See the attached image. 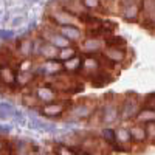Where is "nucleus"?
<instances>
[{"instance_id": "1", "label": "nucleus", "mask_w": 155, "mask_h": 155, "mask_svg": "<svg viewBox=\"0 0 155 155\" xmlns=\"http://www.w3.org/2000/svg\"><path fill=\"white\" fill-rule=\"evenodd\" d=\"M96 120L101 126L104 127H112L115 124L121 123L120 116V99L116 98L115 93H107L102 96L99 101V107L96 112Z\"/></svg>"}, {"instance_id": "2", "label": "nucleus", "mask_w": 155, "mask_h": 155, "mask_svg": "<svg viewBox=\"0 0 155 155\" xmlns=\"http://www.w3.org/2000/svg\"><path fill=\"white\" fill-rule=\"evenodd\" d=\"M98 107H99V99L95 98H81L78 101H73L68 112L65 113L67 123H79L92 120L98 112Z\"/></svg>"}, {"instance_id": "3", "label": "nucleus", "mask_w": 155, "mask_h": 155, "mask_svg": "<svg viewBox=\"0 0 155 155\" xmlns=\"http://www.w3.org/2000/svg\"><path fill=\"white\" fill-rule=\"evenodd\" d=\"M141 107H143V98L134 92H129L123 98H120L121 123H134Z\"/></svg>"}, {"instance_id": "4", "label": "nucleus", "mask_w": 155, "mask_h": 155, "mask_svg": "<svg viewBox=\"0 0 155 155\" xmlns=\"http://www.w3.org/2000/svg\"><path fill=\"white\" fill-rule=\"evenodd\" d=\"M73 104L71 99H58L54 102H50V104H44L39 107L37 113L39 116H42V118H48V120H58L61 116H64L70 106Z\"/></svg>"}, {"instance_id": "5", "label": "nucleus", "mask_w": 155, "mask_h": 155, "mask_svg": "<svg viewBox=\"0 0 155 155\" xmlns=\"http://www.w3.org/2000/svg\"><path fill=\"white\" fill-rule=\"evenodd\" d=\"M118 14L129 23H140L141 6L140 0H118Z\"/></svg>"}, {"instance_id": "6", "label": "nucleus", "mask_w": 155, "mask_h": 155, "mask_svg": "<svg viewBox=\"0 0 155 155\" xmlns=\"http://www.w3.org/2000/svg\"><path fill=\"white\" fill-rule=\"evenodd\" d=\"M39 36H41L42 39H45L47 42H50L51 45H54L56 48H59V50L73 45L70 41H67V39L58 31L56 27H53V25H48V23L44 25V27L41 28V31H39Z\"/></svg>"}, {"instance_id": "7", "label": "nucleus", "mask_w": 155, "mask_h": 155, "mask_svg": "<svg viewBox=\"0 0 155 155\" xmlns=\"http://www.w3.org/2000/svg\"><path fill=\"white\" fill-rule=\"evenodd\" d=\"M106 45V39L104 37H96V36H85L81 44H79V53L85 56H96L101 54Z\"/></svg>"}, {"instance_id": "8", "label": "nucleus", "mask_w": 155, "mask_h": 155, "mask_svg": "<svg viewBox=\"0 0 155 155\" xmlns=\"http://www.w3.org/2000/svg\"><path fill=\"white\" fill-rule=\"evenodd\" d=\"M33 92H34V95L37 96L39 102H41V106L50 104V102H54V101H58L59 96H61L58 90L51 85V84H48V82H41L39 85H36V87L33 88Z\"/></svg>"}, {"instance_id": "9", "label": "nucleus", "mask_w": 155, "mask_h": 155, "mask_svg": "<svg viewBox=\"0 0 155 155\" xmlns=\"http://www.w3.org/2000/svg\"><path fill=\"white\" fill-rule=\"evenodd\" d=\"M104 70L102 67L101 58L96 56H84V62H82V70H81V76L85 81H90L93 76H96L98 73H101Z\"/></svg>"}, {"instance_id": "10", "label": "nucleus", "mask_w": 155, "mask_h": 155, "mask_svg": "<svg viewBox=\"0 0 155 155\" xmlns=\"http://www.w3.org/2000/svg\"><path fill=\"white\" fill-rule=\"evenodd\" d=\"M115 134H116V147L115 152H130L132 149V135L129 130V126H116L115 127Z\"/></svg>"}, {"instance_id": "11", "label": "nucleus", "mask_w": 155, "mask_h": 155, "mask_svg": "<svg viewBox=\"0 0 155 155\" xmlns=\"http://www.w3.org/2000/svg\"><path fill=\"white\" fill-rule=\"evenodd\" d=\"M17 70L11 64H0V82L6 88H16L17 84Z\"/></svg>"}, {"instance_id": "12", "label": "nucleus", "mask_w": 155, "mask_h": 155, "mask_svg": "<svg viewBox=\"0 0 155 155\" xmlns=\"http://www.w3.org/2000/svg\"><path fill=\"white\" fill-rule=\"evenodd\" d=\"M41 65H42V70H44L45 78H48V79H51V78L59 76V74L64 73V62H61L58 58L56 59L42 61Z\"/></svg>"}, {"instance_id": "13", "label": "nucleus", "mask_w": 155, "mask_h": 155, "mask_svg": "<svg viewBox=\"0 0 155 155\" xmlns=\"http://www.w3.org/2000/svg\"><path fill=\"white\" fill-rule=\"evenodd\" d=\"M58 31L67 39L70 41L71 44H81V41L85 37L84 36V31L78 27V25H67V27H59Z\"/></svg>"}, {"instance_id": "14", "label": "nucleus", "mask_w": 155, "mask_h": 155, "mask_svg": "<svg viewBox=\"0 0 155 155\" xmlns=\"http://www.w3.org/2000/svg\"><path fill=\"white\" fill-rule=\"evenodd\" d=\"M82 62H84V56L79 53L74 58L68 59L64 62V73H67L70 76H81V70H82Z\"/></svg>"}, {"instance_id": "15", "label": "nucleus", "mask_w": 155, "mask_h": 155, "mask_svg": "<svg viewBox=\"0 0 155 155\" xmlns=\"http://www.w3.org/2000/svg\"><path fill=\"white\" fill-rule=\"evenodd\" d=\"M16 51L23 59H33V39L28 36H22L16 44Z\"/></svg>"}, {"instance_id": "16", "label": "nucleus", "mask_w": 155, "mask_h": 155, "mask_svg": "<svg viewBox=\"0 0 155 155\" xmlns=\"http://www.w3.org/2000/svg\"><path fill=\"white\" fill-rule=\"evenodd\" d=\"M129 130H130L132 135V141L134 144H146L147 143V132H146V126L143 124H138V123H132L129 126Z\"/></svg>"}, {"instance_id": "17", "label": "nucleus", "mask_w": 155, "mask_h": 155, "mask_svg": "<svg viewBox=\"0 0 155 155\" xmlns=\"http://www.w3.org/2000/svg\"><path fill=\"white\" fill-rule=\"evenodd\" d=\"M98 137L104 141V143L112 149L115 150L116 147V134H115V127H101V130L98 134Z\"/></svg>"}, {"instance_id": "18", "label": "nucleus", "mask_w": 155, "mask_h": 155, "mask_svg": "<svg viewBox=\"0 0 155 155\" xmlns=\"http://www.w3.org/2000/svg\"><path fill=\"white\" fill-rule=\"evenodd\" d=\"M36 79H37V78H36L33 70H17V81H16L17 87L25 88V87L31 85Z\"/></svg>"}, {"instance_id": "19", "label": "nucleus", "mask_w": 155, "mask_h": 155, "mask_svg": "<svg viewBox=\"0 0 155 155\" xmlns=\"http://www.w3.org/2000/svg\"><path fill=\"white\" fill-rule=\"evenodd\" d=\"M134 123L143 124V126L150 124V123H155V110L150 109V107L143 106V107H141V110L138 112V115H137V118H135Z\"/></svg>"}, {"instance_id": "20", "label": "nucleus", "mask_w": 155, "mask_h": 155, "mask_svg": "<svg viewBox=\"0 0 155 155\" xmlns=\"http://www.w3.org/2000/svg\"><path fill=\"white\" fill-rule=\"evenodd\" d=\"M22 106L25 109H28V110H39V107H41V102H39L37 96L34 95V92H28V93H23L22 95Z\"/></svg>"}, {"instance_id": "21", "label": "nucleus", "mask_w": 155, "mask_h": 155, "mask_svg": "<svg viewBox=\"0 0 155 155\" xmlns=\"http://www.w3.org/2000/svg\"><path fill=\"white\" fill-rule=\"evenodd\" d=\"M76 54H79V48L74 47V45H70V47H67V48L59 50V53H58V59H59L61 62H65V61H68V59L74 58Z\"/></svg>"}, {"instance_id": "22", "label": "nucleus", "mask_w": 155, "mask_h": 155, "mask_svg": "<svg viewBox=\"0 0 155 155\" xmlns=\"http://www.w3.org/2000/svg\"><path fill=\"white\" fill-rule=\"evenodd\" d=\"M106 45L107 47H116V48H129V44L127 41L123 37V36H118V34H112L106 39Z\"/></svg>"}, {"instance_id": "23", "label": "nucleus", "mask_w": 155, "mask_h": 155, "mask_svg": "<svg viewBox=\"0 0 155 155\" xmlns=\"http://www.w3.org/2000/svg\"><path fill=\"white\" fill-rule=\"evenodd\" d=\"M16 112V107L9 104V102L3 101V102H0V120L2 121H8L12 118V115H14Z\"/></svg>"}, {"instance_id": "24", "label": "nucleus", "mask_w": 155, "mask_h": 155, "mask_svg": "<svg viewBox=\"0 0 155 155\" xmlns=\"http://www.w3.org/2000/svg\"><path fill=\"white\" fill-rule=\"evenodd\" d=\"M84 8L87 9V12H99L102 8H104V3L102 0H81Z\"/></svg>"}, {"instance_id": "25", "label": "nucleus", "mask_w": 155, "mask_h": 155, "mask_svg": "<svg viewBox=\"0 0 155 155\" xmlns=\"http://www.w3.org/2000/svg\"><path fill=\"white\" fill-rule=\"evenodd\" d=\"M53 153L54 155H76V149L73 146H68V144L58 143L53 147Z\"/></svg>"}, {"instance_id": "26", "label": "nucleus", "mask_w": 155, "mask_h": 155, "mask_svg": "<svg viewBox=\"0 0 155 155\" xmlns=\"http://www.w3.org/2000/svg\"><path fill=\"white\" fill-rule=\"evenodd\" d=\"M14 37H16V31L14 30H8V28H2V30H0V41L9 42Z\"/></svg>"}, {"instance_id": "27", "label": "nucleus", "mask_w": 155, "mask_h": 155, "mask_svg": "<svg viewBox=\"0 0 155 155\" xmlns=\"http://www.w3.org/2000/svg\"><path fill=\"white\" fill-rule=\"evenodd\" d=\"M146 132H147V143L155 146V123L146 124Z\"/></svg>"}, {"instance_id": "28", "label": "nucleus", "mask_w": 155, "mask_h": 155, "mask_svg": "<svg viewBox=\"0 0 155 155\" xmlns=\"http://www.w3.org/2000/svg\"><path fill=\"white\" fill-rule=\"evenodd\" d=\"M143 106L150 107V109L155 110V93H149L143 98Z\"/></svg>"}, {"instance_id": "29", "label": "nucleus", "mask_w": 155, "mask_h": 155, "mask_svg": "<svg viewBox=\"0 0 155 155\" xmlns=\"http://www.w3.org/2000/svg\"><path fill=\"white\" fill-rule=\"evenodd\" d=\"M25 22V17L23 16H16V17H12L11 19V27H20V25Z\"/></svg>"}, {"instance_id": "30", "label": "nucleus", "mask_w": 155, "mask_h": 155, "mask_svg": "<svg viewBox=\"0 0 155 155\" xmlns=\"http://www.w3.org/2000/svg\"><path fill=\"white\" fill-rule=\"evenodd\" d=\"M11 130H12L11 124H0V137H2V135H9Z\"/></svg>"}, {"instance_id": "31", "label": "nucleus", "mask_w": 155, "mask_h": 155, "mask_svg": "<svg viewBox=\"0 0 155 155\" xmlns=\"http://www.w3.org/2000/svg\"><path fill=\"white\" fill-rule=\"evenodd\" d=\"M5 147H6V141L0 137V155H2V152L5 150Z\"/></svg>"}, {"instance_id": "32", "label": "nucleus", "mask_w": 155, "mask_h": 155, "mask_svg": "<svg viewBox=\"0 0 155 155\" xmlns=\"http://www.w3.org/2000/svg\"><path fill=\"white\" fill-rule=\"evenodd\" d=\"M36 155H50V153H48V152H45V150H41L39 153H36Z\"/></svg>"}, {"instance_id": "33", "label": "nucleus", "mask_w": 155, "mask_h": 155, "mask_svg": "<svg viewBox=\"0 0 155 155\" xmlns=\"http://www.w3.org/2000/svg\"><path fill=\"white\" fill-rule=\"evenodd\" d=\"M30 2H34V0H30Z\"/></svg>"}]
</instances>
